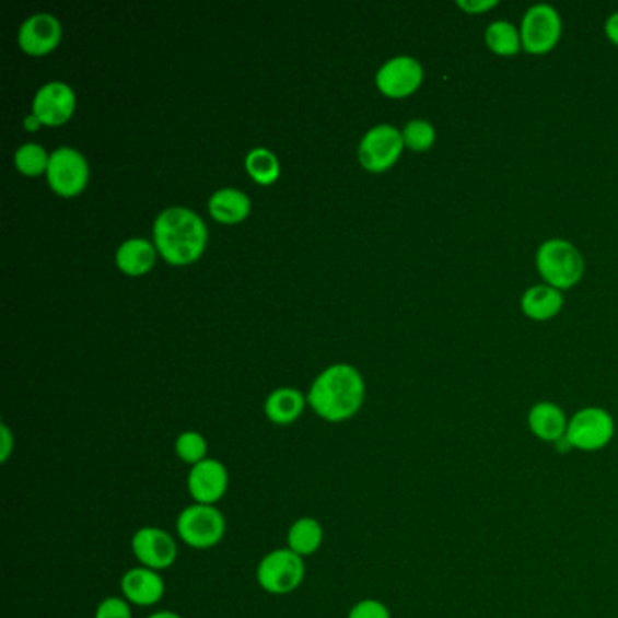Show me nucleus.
<instances>
[{
  "mask_svg": "<svg viewBox=\"0 0 618 618\" xmlns=\"http://www.w3.org/2000/svg\"><path fill=\"white\" fill-rule=\"evenodd\" d=\"M537 269L546 285L568 291L584 276V259L579 248L565 240H548L537 250Z\"/></svg>",
  "mask_w": 618,
  "mask_h": 618,
  "instance_id": "nucleus-4",
  "label": "nucleus"
},
{
  "mask_svg": "<svg viewBox=\"0 0 618 618\" xmlns=\"http://www.w3.org/2000/svg\"><path fill=\"white\" fill-rule=\"evenodd\" d=\"M606 35L615 46H618V11L609 16L608 22H606Z\"/></svg>",
  "mask_w": 618,
  "mask_h": 618,
  "instance_id": "nucleus-31",
  "label": "nucleus"
},
{
  "mask_svg": "<svg viewBox=\"0 0 618 618\" xmlns=\"http://www.w3.org/2000/svg\"><path fill=\"white\" fill-rule=\"evenodd\" d=\"M568 423L564 410L556 403H537L528 413L529 430L545 443H560L565 438Z\"/></svg>",
  "mask_w": 618,
  "mask_h": 618,
  "instance_id": "nucleus-16",
  "label": "nucleus"
},
{
  "mask_svg": "<svg viewBox=\"0 0 618 618\" xmlns=\"http://www.w3.org/2000/svg\"><path fill=\"white\" fill-rule=\"evenodd\" d=\"M209 209L220 222L234 223L244 220L250 211V200L242 190L225 187L211 196Z\"/></svg>",
  "mask_w": 618,
  "mask_h": 618,
  "instance_id": "nucleus-20",
  "label": "nucleus"
},
{
  "mask_svg": "<svg viewBox=\"0 0 618 618\" xmlns=\"http://www.w3.org/2000/svg\"><path fill=\"white\" fill-rule=\"evenodd\" d=\"M95 618H132L131 604L124 597H107L96 606Z\"/></svg>",
  "mask_w": 618,
  "mask_h": 618,
  "instance_id": "nucleus-27",
  "label": "nucleus"
},
{
  "mask_svg": "<svg viewBox=\"0 0 618 618\" xmlns=\"http://www.w3.org/2000/svg\"><path fill=\"white\" fill-rule=\"evenodd\" d=\"M73 90L59 80L43 85L33 101V115H37L40 123L49 126L66 123L73 115Z\"/></svg>",
  "mask_w": 618,
  "mask_h": 618,
  "instance_id": "nucleus-14",
  "label": "nucleus"
},
{
  "mask_svg": "<svg viewBox=\"0 0 618 618\" xmlns=\"http://www.w3.org/2000/svg\"><path fill=\"white\" fill-rule=\"evenodd\" d=\"M148 618H184L182 615L176 614V611H171V609H160L156 614L149 615Z\"/></svg>",
  "mask_w": 618,
  "mask_h": 618,
  "instance_id": "nucleus-32",
  "label": "nucleus"
},
{
  "mask_svg": "<svg viewBox=\"0 0 618 618\" xmlns=\"http://www.w3.org/2000/svg\"><path fill=\"white\" fill-rule=\"evenodd\" d=\"M615 435V421L604 408H582L570 419L564 441L570 448L598 452L606 448Z\"/></svg>",
  "mask_w": 618,
  "mask_h": 618,
  "instance_id": "nucleus-6",
  "label": "nucleus"
},
{
  "mask_svg": "<svg viewBox=\"0 0 618 618\" xmlns=\"http://www.w3.org/2000/svg\"><path fill=\"white\" fill-rule=\"evenodd\" d=\"M564 305V298L560 291L550 285H535L524 292L521 307L524 314L534 322H548L559 314Z\"/></svg>",
  "mask_w": 618,
  "mask_h": 618,
  "instance_id": "nucleus-17",
  "label": "nucleus"
},
{
  "mask_svg": "<svg viewBox=\"0 0 618 618\" xmlns=\"http://www.w3.org/2000/svg\"><path fill=\"white\" fill-rule=\"evenodd\" d=\"M562 35L559 11L548 4L529 8L521 24L523 49L529 55L550 54Z\"/></svg>",
  "mask_w": 618,
  "mask_h": 618,
  "instance_id": "nucleus-7",
  "label": "nucleus"
},
{
  "mask_svg": "<svg viewBox=\"0 0 618 618\" xmlns=\"http://www.w3.org/2000/svg\"><path fill=\"white\" fill-rule=\"evenodd\" d=\"M403 132L390 124H380L366 131L360 143V160L363 167L374 173L388 170L401 156Z\"/></svg>",
  "mask_w": 618,
  "mask_h": 618,
  "instance_id": "nucleus-9",
  "label": "nucleus"
},
{
  "mask_svg": "<svg viewBox=\"0 0 618 618\" xmlns=\"http://www.w3.org/2000/svg\"><path fill=\"white\" fill-rule=\"evenodd\" d=\"M347 618H392L390 609L375 598H363L350 608Z\"/></svg>",
  "mask_w": 618,
  "mask_h": 618,
  "instance_id": "nucleus-28",
  "label": "nucleus"
},
{
  "mask_svg": "<svg viewBox=\"0 0 618 618\" xmlns=\"http://www.w3.org/2000/svg\"><path fill=\"white\" fill-rule=\"evenodd\" d=\"M403 142L412 151H429L435 142V129L427 120H410L403 129Z\"/></svg>",
  "mask_w": 618,
  "mask_h": 618,
  "instance_id": "nucleus-26",
  "label": "nucleus"
},
{
  "mask_svg": "<svg viewBox=\"0 0 618 618\" xmlns=\"http://www.w3.org/2000/svg\"><path fill=\"white\" fill-rule=\"evenodd\" d=\"M423 82V66L412 57H394L381 66L375 84L386 96L403 98L412 95Z\"/></svg>",
  "mask_w": 618,
  "mask_h": 618,
  "instance_id": "nucleus-12",
  "label": "nucleus"
},
{
  "mask_svg": "<svg viewBox=\"0 0 618 618\" xmlns=\"http://www.w3.org/2000/svg\"><path fill=\"white\" fill-rule=\"evenodd\" d=\"M229 481L231 477H229L228 466L223 465L222 460L207 457L198 465L190 466L189 476H187V492L198 504L217 506L228 493Z\"/></svg>",
  "mask_w": 618,
  "mask_h": 618,
  "instance_id": "nucleus-11",
  "label": "nucleus"
},
{
  "mask_svg": "<svg viewBox=\"0 0 618 618\" xmlns=\"http://www.w3.org/2000/svg\"><path fill=\"white\" fill-rule=\"evenodd\" d=\"M154 242L170 264H189L206 247V223L186 207H170L154 222Z\"/></svg>",
  "mask_w": 618,
  "mask_h": 618,
  "instance_id": "nucleus-2",
  "label": "nucleus"
},
{
  "mask_svg": "<svg viewBox=\"0 0 618 618\" xmlns=\"http://www.w3.org/2000/svg\"><path fill=\"white\" fill-rule=\"evenodd\" d=\"M15 452V435L11 433L8 424H0V460L8 463L11 454Z\"/></svg>",
  "mask_w": 618,
  "mask_h": 618,
  "instance_id": "nucleus-29",
  "label": "nucleus"
},
{
  "mask_svg": "<svg viewBox=\"0 0 618 618\" xmlns=\"http://www.w3.org/2000/svg\"><path fill=\"white\" fill-rule=\"evenodd\" d=\"M175 452L182 463L195 466L201 463V460L207 459L209 444H207V439L203 438L200 432L186 430V432H182L180 435L176 438Z\"/></svg>",
  "mask_w": 618,
  "mask_h": 618,
  "instance_id": "nucleus-24",
  "label": "nucleus"
},
{
  "mask_svg": "<svg viewBox=\"0 0 618 618\" xmlns=\"http://www.w3.org/2000/svg\"><path fill=\"white\" fill-rule=\"evenodd\" d=\"M62 26L51 13H35L24 21L19 32L22 49L32 55H44L59 44Z\"/></svg>",
  "mask_w": 618,
  "mask_h": 618,
  "instance_id": "nucleus-15",
  "label": "nucleus"
},
{
  "mask_svg": "<svg viewBox=\"0 0 618 618\" xmlns=\"http://www.w3.org/2000/svg\"><path fill=\"white\" fill-rule=\"evenodd\" d=\"M307 573L305 559L289 548L270 551L259 560L256 581L270 595H289L302 586Z\"/></svg>",
  "mask_w": 618,
  "mask_h": 618,
  "instance_id": "nucleus-5",
  "label": "nucleus"
},
{
  "mask_svg": "<svg viewBox=\"0 0 618 618\" xmlns=\"http://www.w3.org/2000/svg\"><path fill=\"white\" fill-rule=\"evenodd\" d=\"M40 124L43 123H40V118H38L37 115H30V117H26V120H24V126H26L30 131H35Z\"/></svg>",
  "mask_w": 618,
  "mask_h": 618,
  "instance_id": "nucleus-33",
  "label": "nucleus"
},
{
  "mask_svg": "<svg viewBox=\"0 0 618 618\" xmlns=\"http://www.w3.org/2000/svg\"><path fill=\"white\" fill-rule=\"evenodd\" d=\"M323 537H325L323 526L317 518L300 517L289 528L287 548L305 559V557L314 556L322 548Z\"/></svg>",
  "mask_w": 618,
  "mask_h": 618,
  "instance_id": "nucleus-19",
  "label": "nucleus"
},
{
  "mask_svg": "<svg viewBox=\"0 0 618 618\" xmlns=\"http://www.w3.org/2000/svg\"><path fill=\"white\" fill-rule=\"evenodd\" d=\"M305 408V397L296 388H278L265 401V413L275 424H291Z\"/></svg>",
  "mask_w": 618,
  "mask_h": 618,
  "instance_id": "nucleus-18",
  "label": "nucleus"
},
{
  "mask_svg": "<svg viewBox=\"0 0 618 618\" xmlns=\"http://www.w3.org/2000/svg\"><path fill=\"white\" fill-rule=\"evenodd\" d=\"M485 40H487L488 49L499 57H513L523 49L521 32L506 21L492 22L488 26Z\"/></svg>",
  "mask_w": 618,
  "mask_h": 618,
  "instance_id": "nucleus-22",
  "label": "nucleus"
},
{
  "mask_svg": "<svg viewBox=\"0 0 618 618\" xmlns=\"http://www.w3.org/2000/svg\"><path fill=\"white\" fill-rule=\"evenodd\" d=\"M48 180L59 195L73 196L84 189L88 184V162L77 149L63 148L55 149L49 156Z\"/></svg>",
  "mask_w": 618,
  "mask_h": 618,
  "instance_id": "nucleus-10",
  "label": "nucleus"
},
{
  "mask_svg": "<svg viewBox=\"0 0 618 618\" xmlns=\"http://www.w3.org/2000/svg\"><path fill=\"white\" fill-rule=\"evenodd\" d=\"M312 410L330 423H341L360 412L365 401V381L354 366H328L317 375L308 392Z\"/></svg>",
  "mask_w": 618,
  "mask_h": 618,
  "instance_id": "nucleus-1",
  "label": "nucleus"
},
{
  "mask_svg": "<svg viewBox=\"0 0 618 618\" xmlns=\"http://www.w3.org/2000/svg\"><path fill=\"white\" fill-rule=\"evenodd\" d=\"M154 256L156 253L148 240L131 238L118 247L117 264L127 275H143L153 267Z\"/></svg>",
  "mask_w": 618,
  "mask_h": 618,
  "instance_id": "nucleus-21",
  "label": "nucleus"
},
{
  "mask_svg": "<svg viewBox=\"0 0 618 618\" xmlns=\"http://www.w3.org/2000/svg\"><path fill=\"white\" fill-rule=\"evenodd\" d=\"M131 550L138 565L154 571L170 570L178 559L175 537L156 526L138 528L131 537Z\"/></svg>",
  "mask_w": 618,
  "mask_h": 618,
  "instance_id": "nucleus-8",
  "label": "nucleus"
},
{
  "mask_svg": "<svg viewBox=\"0 0 618 618\" xmlns=\"http://www.w3.org/2000/svg\"><path fill=\"white\" fill-rule=\"evenodd\" d=\"M15 164L24 175H40L44 170H48L49 156L46 149L38 143H24L16 149Z\"/></svg>",
  "mask_w": 618,
  "mask_h": 618,
  "instance_id": "nucleus-25",
  "label": "nucleus"
},
{
  "mask_svg": "<svg viewBox=\"0 0 618 618\" xmlns=\"http://www.w3.org/2000/svg\"><path fill=\"white\" fill-rule=\"evenodd\" d=\"M497 0H457V8L466 11L468 15H481L487 11L493 10Z\"/></svg>",
  "mask_w": 618,
  "mask_h": 618,
  "instance_id": "nucleus-30",
  "label": "nucleus"
},
{
  "mask_svg": "<svg viewBox=\"0 0 618 618\" xmlns=\"http://www.w3.org/2000/svg\"><path fill=\"white\" fill-rule=\"evenodd\" d=\"M228 521L217 506L193 502L176 518V534L193 550H211L222 543Z\"/></svg>",
  "mask_w": 618,
  "mask_h": 618,
  "instance_id": "nucleus-3",
  "label": "nucleus"
},
{
  "mask_svg": "<svg viewBox=\"0 0 618 618\" xmlns=\"http://www.w3.org/2000/svg\"><path fill=\"white\" fill-rule=\"evenodd\" d=\"M120 587L127 603L138 608L156 606L165 595L164 576L160 575V571L149 570L143 565L127 570L120 581Z\"/></svg>",
  "mask_w": 618,
  "mask_h": 618,
  "instance_id": "nucleus-13",
  "label": "nucleus"
},
{
  "mask_svg": "<svg viewBox=\"0 0 618 618\" xmlns=\"http://www.w3.org/2000/svg\"><path fill=\"white\" fill-rule=\"evenodd\" d=\"M245 165H247L248 175L259 184H270L280 175V162L269 149L254 148L247 154Z\"/></svg>",
  "mask_w": 618,
  "mask_h": 618,
  "instance_id": "nucleus-23",
  "label": "nucleus"
}]
</instances>
